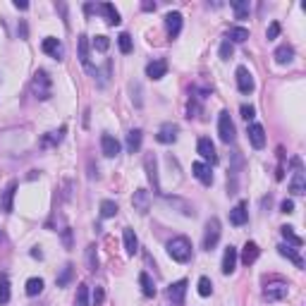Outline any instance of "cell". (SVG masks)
<instances>
[{
    "instance_id": "cell-47",
    "label": "cell",
    "mask_w": 306,
    "mask_h": 306,
    "mask_svg": "<svg viewBox=\"0 0 306 306\" xmlns=\"http://www.w3.org/2000/svg\"><path fill=\"white\" fill-rule=\"evenodd\" d=\"M280 211H282V213H294V201H292V198H285V201L280 203Z\"/></svg>"
},
{
    "instance_id": "cell-15",
    "label": "cell",
    "mask_w": 306,
    "mask_h": 306,
    "mask_svg": "<svg viewBox=\"0 0 306 306\" xmlns=\"http://www.w3.org/2000/svg\"><path fill=\"white\" fill-rule=\"evenodd\" d=\"M96 10H98L100 15L106 17V22H108L110 27H117L122 19H120V12L115 10V5L113 3H100V5H96Z\"/></svg>"
},
{
    "instance_id": "cell-24",
    "label": "cell",
    "mask_w": 306,
    "mask_h": 306,
    "mask_svg": "<svg viewBox=\"0 0 306 306\" xmlns=\"http://www.w3.org/2000/svg\"><path fill=\"white\" fill-rule=\"evenodd\" d=\"M278 251H280V256H285L287 261L294 263L297 268H304V259H301V256L297 253V249H292L289 244H280V246H278Z\"/></svg>"
},
{
    "instance_id": "cell-4",
    "label": "cell",
    "mask_w": 306,
    "mask_h": 306,
    "mask_svg": "<svg viewBox=\"0 0 306 306\" xmlns=\"http://www.w3.org/2000/svg\"><path fill=\"white\" fill-rule=\"evenodd\" d=\"M218 134H220V141L223 144H232L234 141V122L230 120V113L223 110L220 117H218Z\"/></svg>"
},
{
    "instance_id": "cell-2",
    "label": "cell",
    "mask_w": 306,
    "mask_h": 306,
    "mask_svg": "<svg viewBox=\"0 0 306 306\" xmlns=\"http://www.w3.org/2000/svg\"><path fill=\"white\" fill-rule=\"evenodd\" d=\"M220 220L218 218H211L206 223V230H203V242H201V246L206 249V251H213L216 249V244L220 242Z\"/></svg>"
},
{
    "instance_id": "cell-29",
    "label": "cell",
    "mask_w": 306,
    "mask_h": 306,
    "mask_svg": "<svg viewBox=\"0 0 306 306\" xmlns=\"http://www.w3.org/2000/svg\"><path fill=\"white\" fill-rule=\"evenodd\" d=\"M125 249L129 256H134L139 251V239H136V234L132 227H125Z\"/></svg>"
},
{
    "instance_id": "cell-36",
    "label": "cell",
    "mask_w": 306,
    "mask_h": 306,
    "mask_svg": "<svg viewBox=\"0 0 306 306\" xmlns=\"http://www.w3.org/2000/svg\"><path fill=\"white\" fill-rule=\"evenodd\" d=\"M86 266H89V270L98 268V253H96V244H89V246H86Z\"/></svg>"
},
{
    "instance_id": "cell-30",
    "label": "cell",
    "mask_w": 306,
    "mask_h": 306,
    "mask_svg": "<svg viewBox=\"0 0 306 306\" xmlns=\"http://www.w3.org/2000/svg\"><path fill=\"white\" fill-rule=\"evenodd\" d=\"M230 5H232L234 17H237V19H246V17H249V12H251V5H249V0H232Z\"/></svg>"
},
{
    "instance_id": "cell-13",
    "label": "cell",
    "mask_w": 306,
    "mask_h": 306,
    "mask_svg": "<svg viewBox=\"0 0 306 306\" xmlns=\"http://www.w3.org/2000/svg\"><path fill=\"white\" fill-rule=\"evenodd\" d=\"M253 77L251 72L246 70V67H237V89L242 91V93H251L253 91Z\"/></svg>"
},
{
    "instance_id": "cell-10",
    "label": "cell",
    "mask_w": 306,
    "mask_h": 306,
    "mask_svg": "<svg viewBox=\"0 0 306 306\" xmlns=\"http://www.w3.org/2000/svg\"><path fill=\"white\" fill-rule=\"evenodd\" d=\"M177 134H180V127L172 125V122H165V125L158 129L156 141H161V144H175V141H177Z\"/></svg>"
},
{
    "instance_id": "cell-11",
    "label": "cell",
    "mask_w": 306,
    "mask_h": 306,
    "mask_svg": "<svg viewBox=\"0 0 306 306\" xmlns=\"http://www.w3.org/2000/svg\"><path fill=\"white\" fill-rule=\"evenodd\" d=\"M237 261H239V253H237V249H234L232 244L225 249V253H223V275H232L234 268H237Z\"/></svg>"
},
{
    "instance_id": "cell-12",
    "label": "cell",
    "mask_w": 306,
    "mask_h": 306,
    "mask_svg": "<svg viewBox=\"0 0 306 306\" xmlns=\"http://www.w3.org/2000/svg\"><path fill=\"white\" fill-rule=\"evenodd\" d=\"M191 172H194V177H196L203 187H211V184H213V172H211V165H206V163H194V165H191Z\"/></svg>"
},
{
    "instance_id": "cell-14",
    "label": "cell",
    "mask_w": 306,
    "mask_h": 306,
    "mask_svg": "<svg viewBox=\"0 0 306 306\" xmlns=\"http://www.w3.org/2000/svg\"><path fill=\"white\" fill-rule=\"evenodd\" d=\"M165 29H168V36L177 38L182 31V15L180 12H168L165 15Z\"/></svg>"
},
{
    "instance_id": "cell-48",
    "label": "cell",
    "mask_w": 306,
    "mask_h": 306,
    "mask_svg": "<svg viewBox=\"0 0 306 306\" xmlns=\"http://www.w3.org/2000/svg\"><path fill=\"white\" fill-rule=\"evenodd\" d=\"M19 38H22V41H27V36H29V27H27V22H19Z\"/></svg>"
},
{
    "instance_id": "cell-38",
    "label": "cell",
    "mask_w": 306,
    "mask_h": 306,
    "mask_svg": "<svg viewBox=\"0 0 306 306\" xmlns=\"http://www.w3.org/2000/svg\"><path fill=\"white\" fill-rule=\"evenodd\" d=\"M10 301V280L8 275H0V306Z\"/></svg>"
},
{
    "instance_id": "cell-19",
    "label": "cell",
    "mask_w": 306,
    "mask_h": 306,
    "mask_svg": "<svg viewBox=\"0 0 306 306\" xmlns=\"http://www.w3.org/2000/svg\"><path fill=\"white\" fill-rule=\"evenodd\" d=\"M41 50H43L45 55H50V58H63V43L58 41V38H53V36H48V38H43V43H41Z\"/></svg>"
},
{
    "instance_id": "cell-35",
    "label": "cell",
    "mask_w": 306,
    "mask_h": 306,
    "mask_svg": "<svg viewBox=\"0 0 306 306\" xmlns=\"http://www.w3.org/2000/svg\"><path fill=\"white\" fill-rule=\"evenodd\" d=\"M74 306H89V285H84V282H81L79 287H77Z\"/></svg>"
},
{
    "instance_id": "cell-27",
    "label": "cell",
    "mask_w": 306,
    "mask_h": 306,
    "mask_svg": "<svg viewBox=\"0 0 306 306\" xmlns=\"http://www.w3.org/2000/svg\"><path fill=\"white\" fill-rule=\"evenodd\" d=\"M15 191H17V182H10L8 189L3 191V211L5 213H12V208H15Z\"/></svg>"
},
{
    "instance_id": "cell-33",
    "label": "cell",
    "mask_w": 306,
    "mask_h": 306,
    "mask_svg": "<svg viewBox=\"0 0 306 306\" xmlns=\"http://www.w3.org/2000/svg\"><path fill=\"white\" fill-rule=\"evenodd\" d=\"M117 216V203L110 201V198H103L100 201V218H115Z\"/></svg>"
},
{
    "instance_id": "cell-1",
    "label": "cell",
    "mask_w": 306,
    "mask_h": 306,
    "mask_svg": "<svg viewBox=\"0 0 306 306\" xmlns=\"http://www.w3.org/2000/svg\"><path fill=\"white\" fill-rule=\"evenodd\" d=\"M165 249H168V256L177 263H187L191 259V242L187 237H175V239H170Z\"/></svg>"
},
{
    "instance_id": "cell-9",
    "label": "cell",
    "mask_w": 306,
    "mask_h": 306,
    "mask_svg": "<svg viewBox=\"0 0 306 306\" xmlns=\"http://www.w3.org/2000/svg\"><path fill=\"white\" fill-rule=\"evenodd\" d=\"M196 151H198V156L203 158V161H208L211 165H216L218 163V153H216V146H213V141L211 139H198V144H196Z\"/></svg>"
},
{
    "instance_id": "cell-39",
    "label": "cell",
    "mask_w": 306,
    "mask_h": 306,
    "mask_svg": "<svg viewBox=\"0 0 306 306\" xmlns=\"http://www.w3.org/2000/svg\"><path fill=\"white\" fill-rule=\"evenodd\" d=\"M198 294L201 297H211L213 294V282H211V278H198Z\"/></svg>"
},
{
    "instance_id": "cell-34",
    "label": "cell",
    "mask_w": 306,
    "mask_h": 306,
    "mask_svg": "<svg viewBox=\"0 0 306 306\" xmlns=\"http://www.w3.org/2000/svg\"><path fill=\"white\" fill-rule=\"evenodd\" d=\"M43 292V280L41 278H29L27 280V294L29 297H38Z\"/></svg>"
},
{
    "instance_id": "cell-44",
    "label": "cell",
    "mask_w": 306,
    "mask_h": 306,
    "mask_svg": "<svg viewBox=\"0 0 306 306\" xmlns=\"http://www.w3.org/2000/svg\"><path fill=\"white\" fill-rule=\"evenodd\" d=\"M278 36H280V24H278V22H270L268 31H266V38L273 41V38H278Z\"/></svg>"
},
{
    "instance_id": "cell-26",
    "label": "cell",
    "mask_w": 306,
    "mask_h": 306,
    "mask_svg": "<svg viewBox=\"0 0 306 306\" xmlns=\"http://www.w3.org/2000/svg\"><path fill=\"white\" fill-rule=\"evenodd\" d=\"M141 141H144V132L141 129H129V134H127V151L136 153L141 148Z\"/></svg>"
},
{
    "instance_id": "cell-22",
    "label": "cell",
    "mask_w": 306,
    "mask_h": 306,
    "mask_svg": "<svg viewBox=\"0 0 306 306\" xmlns=\"http://www.w3.org/2000/svg\"><path fill=\"white\" fill-rule=\"evenodd\" d=\"M289 191H292L294 196H301V194L306 191V177H304V170H301V168H297L294 177H292V182H289Z\"/></svg>"
},
{
    "instance_id": "cell-6",
    "label": "cell",
    "mask_w": 306,
    "mask_h": 306,
    "mask_svg": "<svg viewBox=\"0 0 306 306\" xmlns=\"http://www.w3.org/2000/svg\"><path fill=\"white\" fill-rule=\"evenodd\" d=\"M151 203H153L151 191H146V189H136L134 191V196H132V206H134L136 213L146 216V213L151 211Z\"/></svg>"
},
{
    "instance_id": "cell-49",
    "label": "cell",
    "mask_w": 306,
    "mask_h": 306,
    "mask_svg": "<svg viewBox=\"0 0 306 306\" xmlns=\"http://www.w3.org/2000/svg\"><path fill=\"white\" fill-rule=\"evenodd\" d=\"M141 10H144V12H153V10H156V3L146 0V3H141Z\"/></svg>"
},
{
    "instance_id": "cell-50",
    "label": "cell",
    "mask_w": 306,
    "mask_h": 306,
    "mask_svg": "<svg viewBox=\"0 0 306 306\" xmlns=\"http://www.w3.org/2000/svg\"><path fill=\"white\" fill-rule=\"evenodd\" d=\"M63 239H65V246L70 249V246H72V237H70V230H65V232H63Z\"/></svg>"
},
{
    "instance_id": "cell-20",
    "label": "cell",
    "mask_w": 306,
    "mask_h": 306,
    "mask_svg": "<svg viewBox=\"0 0 306 306\" xmlns=\"http://www.w3.org/2000/svg\"><path fill=\"white\" fill-rule=\"evenodd\" d=\"M77 55H79V63L84 65V67H91L89 65V36L86 34H79V38H77Z\"/></svg>"
},
{
    "instance_id": "cell-32",
    "label": "cell",
    "mask_w": 306,
    "mask_h": 306,
    "mask_svg": "<svg viewBox=\"0 0 306 306\" xmlns=\"http://www.w3.org/2000/svg\"><path fill=\"white\" fill-rule=\"evenodd\" d=\"M280 232H282V237H285V239H287V242L292 244V246H301V244H304V239H301V237H299V234L294 232V227L282 225V227H280Z\"/></svg>"
},
{
    "instance_id": "cell-52",
    "label": "cell",
    "mask_w": 306,
    "mask_h": 306,
    "mask_svg": "<svg viewBox=\"0 0 306 306\" xmlns=\"http://www.w3.org/2000/svg\"><path fill=\"white\" fill-rule=\"evenodd\" d=\"M31 256H34V259H43V253H41V249H38V246H34V249H31Z\"/></svg>"
},
{
    "instance_id": "cell-42",
    "label": "cell",
    "mask_w": 306,
    "mask_h": 306,
    "mask_svg": "<svg viewBox=\"0 0 306 306\" xmlns=\"http://www.w3.org/2000/svg\"><path fill=\"white\" fill-rule=\"evenodd\" d=\"M232 58V43L223 38V43H220V60H230Z\"/></svg>"
},
{
    "instance_id": "cell-23",
    "label": "cell",
    "mask_w": 306,
    "mask_h": 306,
    "mask_svg": "<svg viewBox=\"0 0 306 306\" xmlns=\"http://www.w3.org/2000/svg\"><path fill=\"white\" fill-rule=\"evenodd\" d=\"M273 58H275V63L278 65H287V63L294 60V48L287 45V43H282V45H278V50L273 53Z\"/></svg>"
},
{
    "instance_id": "cell-18",
    "label": "cell",
    "mask_w": 306,
    "mask_h": 306,
    "mask_svg": "<svg viewBox=\"0 0 306 306\" xmlns=\"http://www.w3.org/2000/svg\"><path fill=\"white\" fill-rule=\"evenodd\" d=\"M230 223L237 227H242L249 223V211H246V203H237V206L230 211Z\"/></svg>"
},
{
    "instance_id": "cell-3",
    "label": "cell",
    "mask_w": 306,
    "mask_h": 306,
    "mask_svg": "<svg viewBox=\"0 0 306 306\" xmlns=\"http://www.w3.org/2000/svg\"><path fill=\"white\" fill-rule=\"evenodd\" d=\"M31 89H34V96L36 98H41V100L50 98V77H48V72L38 70L34 74V79H31Z\"/></svg>"
},
{
    "instance_id": "cell-43",
    "label": "cell",
    "mask_w": 306,
    "mask_h": 306,
    "mask_svg": "<svg viewBox=\"0 0 306 306\" xmlns=\"http://www.w3.org/2000/svg\"><path fill=\"white\" fill-rule=\"evenodd\" d=\"M63 134H65V127H63V129H60V132H50V134L45 136L43 141H45V144H53V146H58V144H60V141H63Z\"/></svg>"
},
{
    "instance_id": "cell-51",
    "label": "cell",
    "mask_w": 306,
    "mask_h": 306,
    "mask_svg": "<svg viewBox=\"0 0 306 306\" xmlns=\"http://www.w3.org/2000/svg\"><path fill=\"white\" fill-rule=\"evenodd\" d=\"M15 8H17V10H29V3H27V0H15Z\"/></svg>"
},
{
    "instance_id": "cell-7",
    "label": "cell",
    "mask_w": 306,
    "mask_h": 306,
    "mask_svg": "<svg viewBox=\"0 0 306 306\" xmlns=\"http://www.w3.org/2000/svg\"><path fill=\"white\" fill-rule=\"evenodd\" d=\"M287 282H282V280H278V282H270V285H266V289H263V297L268 299V301H280V299L287 297Z\"/></svg>"
},
{
    "instance_id": "cell-45",
    "label": "cell",
    "mask_w": 306,
    "mask_h": 306,
    "mask_svg": "<svg viewBox=\"0 0 306 306\" xmlns=\"http://www.w3.org/2000/svg\"><path fill=\"white\" fill-rule=\"evenodd\" d=\"M103 301H106V292H103V287H96L93 289V304L100 306Z\"/></svg>"
},
{
    "instance_id": "cell-53",
    "label": "cell",
    "mask_w": 306,
    "mask_h": 306,
    "mask_svg": "<svg viewBox=\"0 0 306 306\" xmlns=\"http://www.w3.org/2000/svg\"><path fill=\"white\" fill-rule=\"evenodd\" d=\"M134 91H136V93H139V91H141V89H139V84H134ZM132 98H134V96H132ZM134 106H136V108H139V106H141V100H139V96H136V98H134Z\"/></svg>"
},
{
    "instance_id": "cell-37",
    "label": "cell",
    "mask_w": 306,
    "mask_h": 306,
    "mask_svg": "<svg viewBox=\"0 0 306 306\" xmlns=\"http://www.w3.org/2000/svg\"><path fill=\"white\" fill-rule=\"evenodd\" d=\"M70 280H72V263H67V266L63 268V273L55 278V285H58V287H67Z\"/></svg>"
},
{
    "instance_id": "cell-8",
    "label": "cell",
    "mask_w": 306,
    "mask_h": 306,
    "mask_svg": "<svg viewBox=\"0 0 306 306\" xmlns=\"http://www.w3.org/2000/svg\"><path fill=\"white\" fill-rule=\"evenodd\" d=\"M184 297H187V280H177L168 287V299H170L175 306L184 304Z\"/></svg>"
},
{
    "instance_id": "cell-31",
    "label": "cell",
    "mask_w": 306,
    "mask_h": 306,
    "mask_svg": "<svg viewBox=\"0 0 306 306\" xmlns=\"http://www.w3.org/2000/svg\"><path fill=\"white\" fill-rule=\"evenodd\" d=\"M246 38H249V29H244V27H232L230 34H227V41L230 43H244Z\"/></svg>"
},
{
    "instance_id": "cell-21",
    "label": "cell",
    "mask_w": 306,
    "mask_h": 306,
    "mask_svg": "<svg viewBox=\"0 0 306 306\" xmlns=\"http://www.w3.org/2000/svg\"><path fill=\"white\" fill-rule=\"evenodd\" d=\"M259 253H261L259 244H256V242H246V244H244V249H242V263H244V266H251V263H256Z\"/></svg>"
},
{
    "instance_id": "cell-40",
    "label": "cell",
    "mask_w": 306,
    "mask_h": 306,
    "mask_svg": "<svg viewBox=\"0 0 306 306\" xmlns=\"http://www.w3.org/2000/svg\"><path fill=\"white\" fill-rule=\"evenodd\" d=\"M117 45H120V50H122V53H132V36H129V34H120V36H117Z\"/></svg>"
},
{
    "instance_id": "cell-41",
    "label": "cell",
    "mask_w": 306,
    "mask_h": 306,
    "mask_svg": "<svg viewBox=\"0 0 306 306\" xmlns=\"http://www.w3.org/2000/svg\"><path fill=\"white\" fill-rule=\"evenodd\" d=\"M93 48H96L98 53H106V50L110 48V38L108 36H96L93 38Z\"/></svg>"
},
{
    "instance_id": "cell-46",
    "label": "cell",
    "mask_w": 306,
    "mask_h": 306,
    "mask_svg": "<svg viewBox=\"0 0 306 306\" xmlns=\"http://www.w3.org/2000/svg\"><path fill=\"white\" fill-rule=\"evenodd\" d=\"M239 110H242V117H244V120H253V115H256L253 106H246V103H244V106H242Z\"/></svg>"
},
{
    "instance_id": "cell-25",
    "label": "cell",
    "mask_w": 306,
    "mask_h": 306,
    "mask_svg": "<svg viewBox=\"0 0 306 306\" xmlns=\"http://www.w3.org/2000/svg\"><path fill=\"white\" fill-rule=\"evenodd\" d=\"M249 141H251L253 148H263V146H266V132H263L261 125L249 127Z\"/></svg>"
},
{
    "instance_id": "cell-28",
    "label": "cell",
    "mask_w": 306,
    "mask_h": 306,
    "mask_svg": "<svg viewBox=\"0 0 306 306\" xmlns=\"http://www.w3.org/2000/svg\"><path fill=\"white\" fill-rule=\"evenodd\" d=\"M139 285H141V292H144V297H156V285H153V280L151 275L146 273V270H141L139 273Z\"/></svg>"
},
{
    "instance_id": "cell-16",
    "label": "cell",
    "mask_w": 306,
    "mask_h": 306,
    "mask_svg": "<svg viewBox=\"0 0 306 306\" xmlns=\"http://www.w3.org/2000/svg\"><path fill=\"white\" fill-rule=\"evenodd\" d=\"M165 74H168V63H165V60H153V63L146 65V77H148V79L158 81V79H163Z\"/></svg>"
},
{
    "instance_id": "cell-17",
    "label": "cell",
    "mask_w": 306,
    "mask_h": 306,
    "mask_svg": "<svg viewBox=\"0 0 306 306\" xmlns=\"http://www.w3.org/2000/svg\"><path fill=\"white\" fill-rule=\"evenodd\" d=\"M100 151H103L106 158H115L117 153H120V141H117L115 136L103 134L100 136Z\"/></svg>"
},
{
    "instance_id": "cell-5",
    "label": "cell",
    "mask_w": 306,
    "mask_h": 306,
    "mask_svg": "<svg viewBox=\"0 0 306 306\" xmlns=\"http://www.w3.org/2000/svg\"><path fill=\"white\" fill-rule=\"evenodd\" d=\"M144 168H146V175H148V182L153 184V191L161 194V180H158V161L153 153H146L144 158Z\"/></svg>"
}]
</instances>
